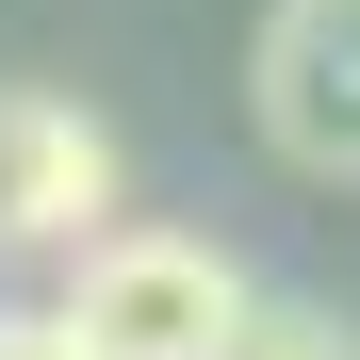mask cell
I'll use <instances>...</instances> for the list:
<instances>
[{"instance_id":"obj_3","label":"cell","mask_w":360,"mask_h":360,"mask_svg":"<svg viewBox=\"0 0 360 360\" xmlns=\"http://www.w3.org/2000/svg\"><path fill=\"white\" fill-rule=\"evenodd\" d=\"M115 229V131L49 82H0V262H66Z\"/></svg>"},{"instance_id":"obj_5","label":"cell","mask_w":360,"mask_h":360,"mask_svg":"<svg viewBox=\"0 0 360 360\" xmlns=\"http://www.w3.org/2000/svg\"><path fill=\"white\" fill-rule=\"evenodd\" d=\"M0 360H82V344H66V311H0Z\"/></svg>"},{"instance_id":"obj_4","label":"cell","mask_w":360,"mask_h":360,"mask_svg":"<svg viewBox=\"0 0 360 360\" xmlns=\"http://www.w3.org/2000/svg\"><path fill=\"white\" fill-rule=\"evenodd\" d=\"M213 360H360V328L311 311V295H246V328H229Z\"/></svg>"},{"instance_id":"obj_1","label":"cell","mask_w":360,"mask_h":360,"mask_svg":"<svg viewBox=\"0 0 360 360\" xmlns=\"http://www.w3.org/2000/svg\"><path fill=\"white\" fill-rule=\"evenodd\" d=\"M66 344L82 360H213L229 328H246V262L213 246V229H82L66 246Z\"/></svg>"},{"instance_id":"obj_2","label":"cell","mask_w":360,"mask_h":360,"mask_svg":"<svg viewBox=\"0 0 360 360\" xmlns=\"http://www.w3.org/2000/svg\"><path fill=\"white\" fill-rule=\"evenodd\" d=\"M246 115L295 180H360V0H262Z\"/></svg>"}]
</instances>
